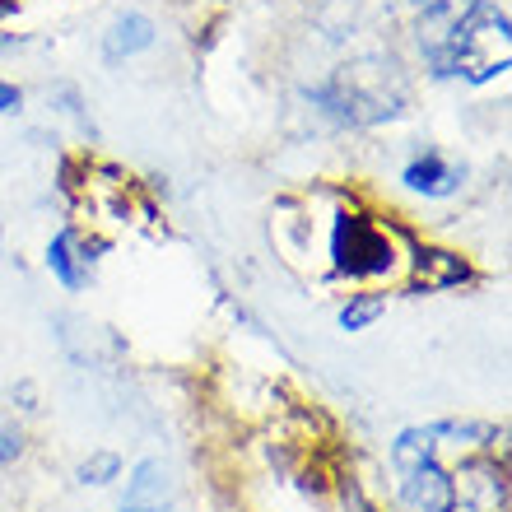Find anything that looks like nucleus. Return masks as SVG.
Here are the masks:
<instances>
[{
  "label": "nucleus",
  "instance_id": "obj_1",
  "mask_svg": "<svg viewBox=\"0 0 512 512\" xmlns=\"http://www.w3.org/2000/svg\"><path fill=\"white\" fill-rule=\"evenodd\" d=\"M405 503L415 512H508L503 429L429 424L396 443Z\"/></svg>",
  "mask_w": 512,
  "mask_h": 512
},
{
  "label": "nucleus",
  "instance_id": "obj_7",
  "mask_svg": "<svg viewBox=\"0 0 512 512\" xmlns=\"http://www.w3.org/2000/svg\"><path fill=\"white\" fill-rule=\"evenodd\" d=\"M149 42H154V24H149L145 14H126V19H117L108 33V56L122 61V56H131V52H145Z\"/></svg>",
  "mask_w": 512,
  "mask_h": 512
},
{
  "label": "nucleus",
  "instance_id": "obj_13",
  "mask_svg": "<svg viewBox=\"0 0 512 512\" xmlns=\"http://www.w3.org/2000/svg\"><path fill=\"white\" fill-rule=\"evenodd\" d=\"M10 10H19V0H0V19H5Z\"/></svg>",
  "mask_w": 512,
  "mask_h": 512
},
{
  "label": "nucleus",
  "instance_id": "obj_8",
  "mask_svg": "<svg viewBox=\"0 0 512 512\" xmlns=\"http://www.w3.org/2000/svg\"><path fill=\"white\" fill-rule=\"evenodd\" d=\"M461 280H466V266L452 252H419V270H415L419 289H447V284Z\"/></svg>",
  "mask_w": 512,
  "mask_h": 512
},
{
  "label": "nucleus",
  "instance_id": "obj_10",
  "mask_svg": "<svg viewBox=\"0 0 512 512\" xmlns=\"http://www.w3.org/2000/svg\"><path fill=\"white\" fill-rule=\"evenodd\" d=\"M84 480H94V485H103L108 475H117V457H94V461H84Z\"/></svg>",
  "mask_w": 512,
  "mask_h": 512
},
{
  "label": "nucleus",
  "instance_id": "obj_12",
  "mask_svg": "<svg viewBox=\"0 0 512 512\" xmlns=\"http://www.w3.org/2000/svg\"><path fill=\"white\" fill-rule=\"evenodd\" d=\"M19 108V89H10V84H0V112Z\"/></svg>",
  "mask_w": 512,
  "mask_h": 512
},
{
  "label": "nucleus",
  "instance_id": "obj_11",
  "mask_svg": "<svg viewBox=\"0 0 512 512\" xmlns=\"http://www.w3.org/2000/svg\"><path fill=\"white\" fill-rule=\"evenodd\" d=\"M19 457V433H0V461Z\"/></svg>",
  "mask_w": 512,
  "mask_h": 512
},
{
  "label": "nucleus",
  "instance_id": "obj_2",
  "mask_svg": "<svg viewBox=\"0 0 512 512\" xmlns=\"http://www.w3.org/2000/svg\"><path fill=\"white\" fill-rule=\"evenodd\" d=\"M419 47L438 75L489 84L512 61L508 14L489 0H424Z\"/></svg>",
  "mask_w": 512,
  "mask_h": 512
},
{
  "label": "nucleus",
  "instance_id": "obj_6",
  "mask_svg": "<svg viewBox=\"0 0 512 512\" xmlns=\"http://www.w3.org/2000/svg\"><path fill=\"white\" fill-rule=\"evenodd\" d=\"M163 503H168V471H163L159 461H145L135 471L131 489H126L122 512H163Z\"/></svg>",
  "mask_w": 512,
  "mask_h": 512
},
{
  "label": "nucleus",
  "instance_id": "obj_9",
  "mask_svg": "<svg viewBox=\"0 0 512 512\" xmlns=\"http://www.w3.org/2000/svg\"><path fill=\"white\" fill-rule=\"evenodd\" d=\"M378 312H382V298L378 294H359L350 308L340 312V326H345V331H364V326L373 322Z\"/></svg>",
  "mask_w": 512,
  "mask_h": 512
},
{
  "label": "nucleus",
  "instance_id": "obj_5",
  "mask_svg": "<svg viewBox=\"0 0 512 512\" xmlns=\"http://www.w3.org/2000/svg\"><path fill=\"white\" fill-rule=\"evenodd\" d=\"M405 182L415 191H424V196H452L461 182V168L452 159H443V154H424V159H415L405 168Z\"/></svg>",
  "mask_w": 512,
  "mask_h": 512
},
{
  "label": "nucleus",
  "instance_id": "obj_3",
  "mask_svg": "<svg viewBox=\"0 0 512 512\" xmlns=\"http://www.w3.org/2000/svg\"><path fill=\"white\" fill-rule=\"evenodd\" d=\"M331 256H336L340 275H354V280H373V275H387V270L396 266L391 233L382 229V224H373L368 215H340L336 219Z\"/></svg>",
  "mask_w": 512,
  "mask_h": 512
},
{
  "label": "nucleus",
  "instance_id": "obj_4",
  "mask_svg": "<svg viewBox=\"0 0 512 512\" xmlns=\"http://www.w3.org/2000/svg\"><path fill=\"white\" fill-rule=\"evenodd\" d=\"M47 266H52V275L66 284V289H84L89 275H94V256L80 243V233H61L52 243V252H47Z\"/></svg>",
  "mask_w": 512,
  "mask_h": 512
}]
</instances>
